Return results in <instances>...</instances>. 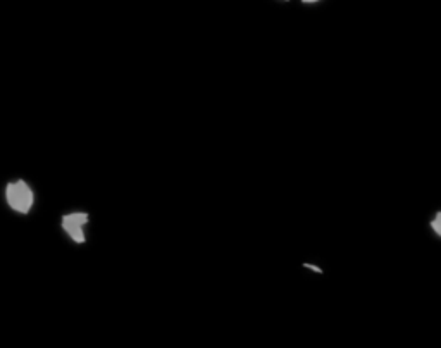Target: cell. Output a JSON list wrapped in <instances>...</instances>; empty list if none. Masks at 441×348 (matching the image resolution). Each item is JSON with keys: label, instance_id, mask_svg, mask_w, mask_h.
I'll use <instances>...</instances> for the list:
<instances>
[{"label": "cell", "instance_id": "3", "mask_svg": "<svg viewBox=\"0 0 441 348\" xmlns=\"http://www.w3.org/2000/svg\"><path fill=\"white\" fill-rule=\"evenodd\" d=\"M431 228L434 229V233H436V235L441 236V212H438L436 217L433 219V222H431Z\"/></svg>", "mask_w": 441, "mask_h": 348}, {"label": "cell", "instance_id": "1", "mask_svg": "<svg viewBox=\"0 0 441 348\" xmlns=\"http://www.w3.org/2000/svg\"><path fill=\"white\" fill-rule=\"evenodd\" d=\"M5 198H7V204L11 205L12 211L21 212V214H26V212L31 211L33 200H35L31 188L25 181L9 183L7 188H5Z\"/></svg>", "mask_w": 441, "mask_h": 348}, {"label": "cell", "instance_id": "4", "mask_svg": "<svg viewBox=\"0 0 441 348\" xmlns=\"http://www.w3.org/2000/svg\"><path fill=\"white\" fill-rule=\"evenodd\" d=\"M304 268H309V269H312V271H315V272H322L317 266H312V264H304Z\"/></svg>", "mask_w": 441, "mask_h": 348}, {"label": "cell", "instance_id": "2", "mask_svg": "<svg viewBox=\"0 0 441 348\" xmlns=\"http://www.w3.org/2000/svg\"><path fill=\"white\" fill-rule=\"evenodd\" d=\"M88 222V214L83 212H75V214L64 215L62 217V228L64 231L69 235V238H73L76 243H85V233L83 228Z\"/></svg>", "mask_w": 441, "mask_h": 348}]
</instances>
